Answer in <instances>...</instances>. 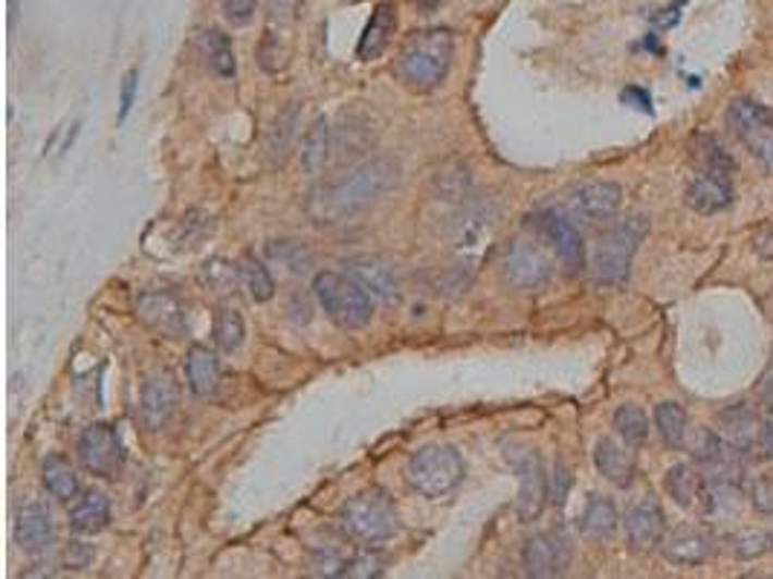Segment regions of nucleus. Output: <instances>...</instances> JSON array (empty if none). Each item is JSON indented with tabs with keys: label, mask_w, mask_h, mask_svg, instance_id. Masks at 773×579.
Instances as JSON below:
<instances>
[{
	"label": "nucleus",
	"mask_w": 773,
	"mask_h": 579,
	"mask_svg": "<svg viewBox=\"0 0 773 579\" xmlns=\"http://www.w3.org/2000/svg\"><path fill=\"white\" fill-rule=\"evenodd\" d=\"M400 177V162L391 157H371L351 171L316 186L307 197V214L322 226L351 221L366 212Z\"/></svg>",
	"instance_id": "obj_1"
},
{
	"label": "nucleus",
	"mask_w": 773,
	"mask_h": 579,
	"mask_svg": "<svg viewBox=\"0 0 773 579\" xmlns=\"http://www.w3.org/2000/svg\"><path fill=\"white\" fill-rule=\"evenodd\" d=\"M452 56H455L452 29H446V26L417 29V33L408 35L403 50H400V82L415 94H429L434 87H441L443 78L450 76Z\"/></svg>",
	"instance_id": "obj_2"
},
{
	"label": "nucleus",
	"mask_w": 773,
	"mask_h": 579,
	"mask_svg": "<svg viewBox=\"0 0 773 579\" xmlns=\"http://www.w3.org/2000/svg\"><path fill=\"white\" fill-rule=\"evenodd\" d=\"M715 432L722 434L724 446L745 464H765L773 458V423L765 411L750 403H736L719 411Z\"/></svg>",
	"instance_id": "obj_3"
},
{
	"label": "nucleus",
	"mask_w": 773,
	"mask_h": 579,
	"mask_svg": "<svg viewBox=\"0 0 773 579\" xmlns=\"http://www.w3.org/2000/svg\"><path fill=\"white\" fill-rule=\"evenodd\" d=\"M340 525L354 542L371 547L397 537L400 516L391 495L380 486H371L342 504Z\"/></svg>",
	"instance_id": "obj_4"
},
{
	"label": "nucleus",
	"mask_w": 773,
	"mask_h": 579,
	"mask_svg": "<svg viewBox=\"0 0 773 579\" xmlns=\"http://www.w3.org/2000/svg\"><path fill=\"white\" fill-rule=\"evenodd\" d=\"M314 293L328 319L342 331H363L375 316L371 293L359 282H354L348 273L324 270L314 279Z\"/></svg>",
	"instance_id": "obj_5"
},
{
	"label": "nucleus",
	"mask_w": 773,
	"mask_h": 579,
	"mask_svg": "<svg viewBox=\"0 0 773 579\" xmlns=\"http://www.w3.org/2000/svg\"><path fill=\"white\" fill-rule=\"evenodd\" d=\"M464 458L450 443H429L408 458L406 481L424 498H443L464 481Z\"/></svg>",
	"instance_id": "obj_6"
},
{
	"label": "nucleus",
	"mask_w": 773,
	"mask_h": 579,
	"mask_svg": "<svg viewBox=\"0 0 773 579\" xmlns=\"http://www.w3.org/2000/svg\"><path fill=\"white\" fill-rule=\"evenodd\" d=\"M649 223L646 218H629V221L617 223L605 232L600 244H597L594 256H591V273L600 284H623L629 279L631 258L638 252L640 241H643Z\"/></svg>",
	"instance_id": "obj_7"
},
{
	"label": "nucleus",
	"mask_w": 773,
	"mask_h": 579,
	"mask_svg": "<svg viewBox=\"0 0 773 579\" xmlns=\"http://www.w3.org/2000/svg\"><path fill=\"white\" fill-rule=\"evenodd\" d=\"M727 125L741 143L748 145L768 171H773V113L750 99H736L727 111Z\"/></svg>",
	"instance_id": "obj_8"
},
{
	"label": "nucleus",
	"mask_w": 773,
	"mask_h": 579,
	"mask_svg": "<svg viewBox=\"0 0 773 579\" xmlns=\"http://www.w3.org/2000/svg\"><path fill=\"white\" fill-rule=\"evenodd\" d=\"M78 460L87 472L99 478H116L125 467L120 432L111 423H90L78 438Z\"/></svg>",
	"instance_id": "obj_9"
},
{
	"label": "nucleus",
	"mask_w": 773,
	"mask_h": 579,
	"mask_svg": "<svg viewBox=\"0 0 773 579\" xmlns=\"http://www.w3.org/2000/svg\"><path fill=\"white\" fill-rule=\"evenodd\" d=\"M570 539L562 530H542L522 547V568L533 579L562 577L570 568Z\"/></svg>",
	"instance_id": "obj_10"
},
{
	"label": "nucleus",
	"mask_w": 773,
	"mask_h": 579,
	"mask_svg": "<svg viewBox=\"0 0 773 579\" xmlns=\"http://www.w3.org/2000/svg\"><path fill=\"white\" fill-rule=\"evenodd\" d=\"M136 316L169 340H180L188 331V305L171 290H143L136 296Z\"/></svg>",
	"instance_id": "obj_11"
},
{
	"label": "nucleus",
	"mask_w": 773,
	"mask_h": 579,
	"mask_svg": "<svg viewBox=\"0 0 773 579\" xmlns=\"http://www.w3.org/2000/svg\"><path fill=\"white\" fill-rule=\"evenodd\" d=\"M507 460L511 467L516 469L518 476V519L522 521H533L539 519V513L544 507V498H548V476H544V467L539 455L533 449H518V452H507Z\"/></svg>",
	"instance_id": "obj_12"
},
{
	"label": "nucleus",
	"mask_w": 773,
	"mask_h": 579,
	"mask_svg": "<svg viewBox=\"0 0 773 579\" xmlns=\"http://www.w3.org/2000/svg\"><path fill=\"white\" fill-rule=\"evenodd\" d=\"M719 472L704 478V490H701V513L704 519H727L739 510L741 498H745V481H741V469L736 464H715Z\"/></svg>",
	"instance_id": "obj_13"
},
{
	"label": "nucleus",
	"mask_w": 773,
	"mask_h": 579,
	"mask_svg": "<svg viewBox=\"0 0 773 579\" xmlns=\"http://www.w3.org/2000/svg\"><path fill=\"white\" fill-rule=\"evenodd\" d=\"M180 406V383L171 371H154L143 383L139 418L148 429H162Z\"/></svg>",
	"instance_id": "obj_14"
},
{
	"label": "nucleus",
	"mask_w": 773,
	"mask_h": 579,
	"mask_svg": "<svg viewBox=\"0 0 773 579\" xmlns=\"http://www.w3.org/2000/svg\"><path fill=\"white\" fill-rule=\"evenodd\" d=\"M715 551V539L713 533L701 525H680V528L670 530L661 542V554L666 563L672 565H684V568H692V565H704Z\"/></svg>",
	"instance_id": "obj_15"
},
{
	"label": "nucleus",
	"mask_w": 773,
	"mask_h": 579,
	"mask_svg": "<svg viewBox=\"0 0 773 579\" xmlns=\"http://www.w3.org/2000/svg\"><path fill=\"white\" fill-rule=\"evenodd\" d=\"M56 539V525H52V513L47 504L24 502L15 513V542L26 554H44Z\"/></svg>",
	"instance_id": "obj_16"
},
{
	"label": "nucleus",
	"mask_w": 773,
	"mask_h": 579,
	"mask_svg": "<svg viewBox=\"0 0 773 579\" xmlns=\"http://www.w3.org/2000/svg\"><path fill=\"white\" fill-rule=\"evenodd\" d=\"M621 204L623 188L617 183H609V180L582 183L570 195V212L582 221H612L614 214L621 212Z\"/></svg>",
	"instance_id": "obj_17"
},
{
	"label": "nucleus",
	"mask_w": 773,
	"mask_h": 579,
	"mask_svg": "<svg viewBox=\"0 0 773 579\" xmlns=\"http://www.w3.org/2000/svg\"><path fill=\"white\" fill-rule=\"evenodd\" d=\"M539 226H542L544 238L551 241L553 252L565 264V270L568 273H582V267H586V241H582L577 226L556 212L539 214Z\"/></svg>",
	"instance_id": "obj_18"
},
{
	"label": "nucleus",
	"mask_w": 773,
	"mask_h": 579,
	"mask_svg": "<svg viewBox=\"0 0 773 579\" xmlns=\"http://www.w3.org/2000/svg\"><path fill=\"white\" fill-rule=\"evenodd\" d=\"M626 537H629V545L638 547V551L661 547L663 537H666V513L652 495H646L629 507V513H626Z\"/></svg>",
	"instance_id": "obj_19"
},
{
	"label": "nucleus",
	"mask_w": 773,
	"mask_h": 579,
	"mask_svg": "<svg viewBox=\"0 0 773 579\" xmlns=\"http://www.w3.org/2000/svg\"><path fill=\"white\" fill-rule=\"evenodd\" d=\"M345 273H348L354 282L363 284L371 296L383 298V301H394V298L400 296L397 273H394V267L385 264L383 258H375V256L351 258V261H345Z\"/></svg>",
	"instance_id": "obj_20"
},
{
	"label": "nucleus",
	"mask_w": 773,
	"mask_h": 579,
	"mask_svg": "<svg viewBox=\"0 0 773 579\" xmlns=\"http://www.w3.org/2000/svg\"><path fill=\"white\" fill-rule=\"evenodd\" d=\"M684 197H687V206L696 214H715L724 212L733 204V186L724 174L701 171L698 177L689 180Z\"/></svg>",
	"instance_id": "obj_21"
},
{
	"label": "nucleus",
	"mask_w": 773,
	"mask_h": 579,
	"mask_svg": "<svg viewBox=\"0 0 773 579\" xmlns=\"http://www.w3.org/2000/svg\"><path fill=\"white\" fill-rule=\"evenodd\" d=\"M629 449V443L623 446V443H617L614 438H600L594 446V464L597 469H600V476H603L605 481H612L614 486H621V490L631 486L635 472H638L635 455H631Z\"/></svg>",
	"instance_id": "obj_22"
},
{
	"label": "nucleus",
	"mask_w": 773,
	"mask_h": 579,
	"mask_svg": "<svg viewBox=\"0 0 773 579\" xmlns=\"http://www.w3.org/2000/svg\"><path fill=\"white\" fill-rule=\"evenodd\" d=\"M504 275L507 282L516 284L518 290H536L542 287L551 275V267L539 256V249L533 247H513L504 258Z\"/></svg>",
	"instance_id": "obj_23"
},
{
	"label": "nucleus",
	"mask_w": 773,
	"mask_h": 579,
	"mask_svg": "<svg viewBox=\"0 0 773 579\" xmlns=\"http://www.w3.org/2000/svg\"><path fill=\"white\" fill-rule=\"evenodd\" d=\"M397 29V7L394 3H377L375 12H371V21H368L366 33L359 38L357 56L363 61H375L380 59L385 50H389L391 35Z\"/></svg>",
	"instance_id": "obj_24"
},
{
	"label": "nucleus",
	"mask_w": 773,
	"mask_h": 579,
	"mask_svg": "<svg viewBox=\"0 0 773 579\" xmlns=\"http://www.w3.org/2000/svg\"><path fill=\"white\" fill-rule=\"evenodd\" d=\"M186 380L192 394L212 397L221 385V359H218V354L204 348V345H195L186 354Z\"/></svg>",
	"instance_id": "obj_25"
},
{
	"label": "nucleus",
	"mask_w": 773,
	"mask_h": 579,
	"mask_svg": "<svg viewBox=\"0 0 773 579\" xmlns=\"http://www.w3.org/2000/svg\"><path fill=\"white\" fill-rule=\"evenodd\" d=\"M111 521V502L108 495L99 493V490H87L82 493L73 507H70V528L82 533V537H94V533H102Z\"/></svg>",
	"instance_id": "obj_26"
},
{
	"label": "nucleus",
	"mask_w": 773,
	"mask_h": 579,
	"mask_svg": "<svg viewBox=\"0 0 773 579\" xmlns=\"http://www.w3.org/2000/svg\"><path fill=\"white\" fill-rule=\"evenodd\" d=\"M197 50H200L206 67L212 70L214 76L218 78L235 76L238 61H235V50H232L230 35L221 33V29H214V26H209V29H204V33L197 35Z\"/></svg>",
	"instance_id": "obj_27"
},
{
	"label": "nucleus",
	"mask_w": 773,
	"mask_h": 579,
	"mask_svg": "<svg viewBox=\"0 0 773 579\" xmlns=\"http://www.w3.org/2000/svg\"><path fill=\"white\" fill-rule=\"evenodd\" d=\"M333 151V128L331 122L319 116V120L307 128V134L302 137V151H298V160H302V169L307 174H322L328 160H331Z\"/></svg>",
	"instance_id": "obj_28"
},
{
	"label": "nucleus",
	"mask_w": 773,
	"mask_h": 579,
	"mask_svg": "<svg viewBox=\"0 0 773 579\" xmlns=\"http://www.w3.org/2000/svg\"><path fill=\"white\" fill-rule=\"evenodd\" d=\"M689 153H692V160H696V165L701 171H713V174H724V177H727V174L739 169L736 157H733V153L724 148L722 139L713 137V134H696L692 143H689Z\"/></svg>",
	"instance_id": "obj_29"
},
{
	"label": "nucleus",
	"mask_w": 773,
	"mask_h": 579,
	"mask_svg": "<svg viewBox=\"0 0 773 579\" xmlns=\"http://www.w3.org/2000/svg\"><path fill=\"white\" fill-rule=\"evenodd\" d=\"M617 521H621V516H617L612 498L594 493L588 498L582 516H579V530L588 539H609L617 530Z\"/></svg>",
	"instance_id": "obj_30"
},
{
	"label": "nucleus",
	"mask_w": 773,
	"mask_h": 579,
	"mask_svg": "<svg viewBox=\"0 0 773 579\" xmlns=\"http://www.w3.org/2000/svg\"><path fill=\"white\" fill-rule=\"evenodd\" d=\"M41 484L44 490H47L52 498H59V502H70V498H76L78 495L76 469H73V464H70L64 455H50V458L44 460Z\"/></svg>",
	"instance_id": "obj_31"
},
{
	"label": "nucleus",
	"mask_w": 773,
	"mask_h": 579,
	"mask_svg": "<svg viewBox=\"0 0 773 579\" xmlns=\"http://www.w3.org/2000/svg\"><path fill=\"white\" fill-rule=\"evenodd\" d=\"M654 429L661 434V441L670 446V449H680L687 446V434H689V418L687 409L680 403H661L654 409Z\"/></svg>",
	"instance_id": "obj_32"
},
{
	"label": "nucleus",
	"mask_w": 773,
	"mask_h": 579,
	"mask_svg": "<svg viewBox=\"0 0 773 579\" xmlns=\"http://www.w3.org/2000/svg\"><path fill=\"white\" fill-rule=\"evenodd\" d=\"M663 486H666V493L672 495V502L678 504V507H692L701 498L704 478L698 476L696 467H689V464H675V467H670L666 478H663Z\"/></svg>",
	"instance_id": "obj_33"
},
{
	"label": "nucleus",
	"mask_w": 773,
	"mask_h": 579,
	"mask_svg": "<svg viewBox=\"0 0 773 579\" xmlns=\"http://www.w3.org/2000/svg\"><path fill=\"white\" fill-rule=\"evenodd\" d=\"M247 336V328H244V316H241L238 307L232 305H221L218 313H214L212 322V340L214 345L226 354L241 348V342Z\"/></svg>",
	"instance_id": "obj_34"
},
{
	"label": "nucleus",
	"mask_w": 773,
	"mask_h": 579,
	"mask_svg": "<svg viewBox=\"0 0 773 579\" xmlns=\"http://www.w3.org/2000/svg\"><path fill=\"white\" fill-rule=\"evenodd\" d=\"M238 270L241 284H244L253 301H270L275 296V282H272L270 270H267L261 258H256L253 252H244V258L238 261Z\"/></svg>",
	"instance_id": "obj_35"
},
{
	"label": "nucleus",
	"mask_w": 773,
	"mask_h": 579,
	"mask_svg": "<svg viewBox=\"0 0 773 579\" xmlns=\"http://www.w3.org/2000/svg\"><path fill=\"white\" fill-rule=\"evenodd\" d=\"M200 282L212 290L214 296H232L241 284V270L238 264H232L226 258H212V261H206L204 270H200Z\"/></svg>",
	"instance_id": "obj_36"
},
{
	"label": "nucleus",
	"mask_w": 773,
	"mask_h": 579,
	"mask_svg": "<svg viewBox=\"0 0 773 579\" xmlns=\"http://www.w3.org/2000/svg\"><path fill=\"white\" fill-rule=\"evenodd\" d=\"M614 429L623 438V443H629L631 449L649 441V418H646V411L640 406H631V403L614 411Z\"/></svg>",
	"instance_id": "obj_37"
},
{
	"label": "nucleus",
	"mask_w": 773,
	"mask_h": 579,
	"mask_svg": "<svg viewBox=\"0 0 773 579\" xmlns=\"http://www.w3.org/2000/svg\"><path fill=\"white\" fill-rule=\"evenodd\" d=\"M687 449L689 455H692V460H698L701 467H715V464L724 460V455L731 452L724 446L722 434L715 432V429H701V432H696V438L687 441Z\"/></svg>",
	"instance_id": "obj_38"
},
{
	"label": "nucleus",
	"mask_w": 773,
	"mask_h": 579,
	"mask_svg": "<svg viewBox=\"0 0 773 579\" xmlns=\"http://www.w3.org/2000/svg\"><path fill=\"white\" fill-rule=\"evenodd\" d=\"M267 252H270V258H275L281 267H287L290 273H307L310 264H314V258H310L307 247L305 244H298V241H272Z\"/></svg>",
	"instance_id": "obj_39"
},
{
	"label": "nucleus",
	"mask_w": 773,
	"mask_h": 579,
	"mask_svg": "<svg viewBox=\"0 0 773 579\" xmlns=\"http://www.w3.org/2000/svg\"><path fill=\"white\" fill-rule=\"evenodd\" d=\"M773 551V533L771 530H741L739 537L733 539V554L741 563L768 556Z\"/></svg>",
	"instance_id": "obj_40"
},
{
	"label": "nucleus",
	"mask_w": 773,
	"mask_h": 579,
	"mask_svg": "<svg viewBox=\"0 0 773 579\" xmlns=\"http://www.w3.org/2000/svg\"><path fill=\"white\" fill-rule=\"evenodd\" d=\"M750 507L759 513V516H773V476H759L750 481L748 490Z\"/></svg>",
	"instance_id": "obj_41"
},
{
	"label": "nucleus",
	"mask_w": 773,
	"mask_h": 579,
	"mask_svg": "<svg viewBox=\"0 0 773 579\" xmlns=\"http://www.w3.org/2000/svg\"><path fill=\"white\" fill-rule=\"evenodd\" d=\"M570 484H574V478H570V469L562 467V464H556L551 472V478H548V498H551L556 507H562V504L568 502V493H570Z\"/></svg>",
	"instance_id": "obj_42"
},
{
	"label": "nucleus",
	"mask_w": 773,
	"mask_h": 579,
	"mask_svg": "<svg viewBox=\"0 0 773 579\" xmlns=\"http://www.w3.org/2000/svg\"><path fill=\"white\" fill-rule=\"evenodd\" d=\"M256 7L258 0H221L223 17H226L232 26H247L249 21L256 17Z\"/></svg>",
	"instance_id": "obj_43"
},
{
	"label": "nucleus",
	"mask_w": 773,
	"mask_h": 579,
	"mask_svg": "<svg viewBox=\"0 0 773 579\" xmlns=\"http://www.w3.org/2000/svg\"><path fill=\"white\" fill-rule=\"evenodd\" d=\"M438 188H441V195L452 197V200H458V197L467 195L469 171L461 169V165H458V171H455V174H450V171H443V174H441V171H438Z\"/></svg>",
	"instance_id": "obj_44"
},
{
	"label": "nucleus",
	"mask_w": 773,
	"mask_h": 579,
	"mask_svg": "<svg viewBox=\"0 0 773 579\" xmlns=\"http://www.w3.org/2000/svg\"><path fill=\"white\" fill-rule=\"evenodd\" d=\"M383 574V559L375 554H354L348 563L345 577H380Z\"/></svg>",
	"instance_id": "obj_45"
},
{
	"label": "nucleus",
	"mask_w": 773,
	"mask_h": 579,
	"mask_svg": "<svg viewBox=\"0 0 773 579\" xmlns=\"http://www.w3.org/2000/svg\"><path fill=\"white\" fill-rule=\"evenodd\" d=\"M757 406L762 411H773V366L768 368L765 371V377L759 380V385H757Z\"/></svg>",
	"instance_id": "obj_46"
},
{
	"label": "nucleus",
	"mask_w": 773,
	"mask_h": 579,
	"mask_svg": "<svg viewBox=\"0 0 773 579\" xmlns=\"http://www.w3.org/2000/svg\"><path fill=\"white\" fill-rule=\"evenodd\" d=\"M136 70H128L125 73V78H122V108H120V120H125L131 111V104H134V96H136Z\"/></svg>",
	"instance_id": "obj_47"
},
{
	"label": "nucleus",
	"mask_w": 773,
	"mask_h": 579,
	"mask_svg": "<svg viewBox=\"0 0 773 579\" xmlns=\"http://www.w3.org/2000/svg\"><path fill=\"white\" fill-rule=\"evenodd\" d=\"M298 0H270V15L281 17V21H293L296 17Z\"/></svg>",
	"instance_id": "obj_48"
}]
</instances>
